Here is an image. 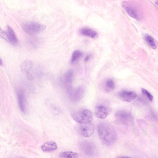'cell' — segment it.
I'll use <instances>...</instances> for the list:
<instances>
[{
  "instance_id": "obj_6",
  "label": "cell",
  "mask_w": 158,
  "mask_h": 158,
  "mask_svg": "<svg viewBox=\"0 0 158 158\" xmlns=\"http://www.w3.org/2000/svg\"><path fill=\"white\" fill-rule=\"evenodd\" d=\"M111 109L104 105L97 106L95 109V114L96 116L100 119L106 118L111 112Z\"/></svg>"
},
{
  "instance_id": "obj_22",
  "label": "cell",
  "mask_w": 158,
  "mask_h": 158,
  "mask_svg": "<svg viewBox=\"0 0 158 158\" xmlns=\"http://www.w3.org/2000/svg\"><path fill=\"white\" fill-rule=\"evenodd\" d=\"M0 32L1 37L3 39L7 41V35L6 32H5L2 29L0 30Z\"/></svg>"
},
{
  "instance_id": "obj_24",
  "label": "cell",
  "mask_w": 158,
  "mask_h": 158,
  "mask_svg": "<svg viewBox=\"0 0 158 158\" xmlns=\"http://www.w3.org/2000/svg\"><path fill=\"white\" fill-rule=\"evenodd\" d=\"M115 158H131L127 156H117Z\"/></svg>"
},
{
  "instance_id": "obj_20",
  "label": "cell",
  "mask_w": 158,
  "mask_h": 158,
  "mask_svg": "<svg viewBox=\"0 0 158 158\" xmlns=\"http://www.w3.org/2000/svg\"><path fill=\"white\" fill-rule=\"evenodd\" d=\"M78 157L77 153L71 151L62 152L59 155V158H78Z\"/></svg>"
},
{
  "instance_id": "obj_16",
  "label": "cell",
  "mask_w": 158,
  "mask_h": 158,
  "mask_svg": "<svg viewBox=\"0 0 158 158\" xmlns=\"http://www.w3.org/2000/svg\"><path fill=\"white\" fill-rule=\"evenodd\" d=\"M32 66V63L31 61L29 60H26L22 63L21 66V69L23 73L28 75L29 71Z\"/></svg>"
},
{
  "instance_id": "obj_18",
  "label": "cell",
  "mask_w": 158,
  "mask_h": 158,
  "mask_svg": "<svg viewBox=\"0 0 158 158\" xmlns=\"http://www.w3.org/2000/svg\"><path fill=\"white\" fill-rule=\"evenodd\" d=\"M143 38L147 44L151 48L155 49L157 46L153 38L149 35L146 34L144 35Z\"/></svg>"
},
{
  "instance_id": "obj_2",
  "label": "cell",
  "mask_w": 158,
  "mask_h": 158,
  "mask_svg": "<svg viewBox=\"0 0 158 158\" xmlns=\"http://www.w3.org/2000/svg\"><path fill=\"white\" fill-rule=\"evenodd\" d=\"M73 119L80 124L91 123L93 120V115L89 110L82 109L72 114Z\"/></svg>"
},
{
  "instance_id": "obj_21",
  "label": "cell",
  "mask_w": 158,
  "mask_h": 158,
  "mask_svg": "<svg viewBox=\"0 0 158 158\" xmlns=\"http://www.w3.org/2000/svg\"><path fill=\"white\" fill-rule=\"evenodd\" d=\"M141 91L143 94L147 96L149 100L152 101L153 100V97L152 95L147 90L145 89L142 88Z\"/></svg>"
},
{
  "instance_id": "obj_27",
  "label": "cell",
  "mask_w": 158,
  "mask_h": 158,
  "mask_svg": "<svg viewBox=\"0 0 158 158\" xmlns=\"http://www.w3.org/2000/svg\"></svg>"
},
{
  "instance_id": "obj_26",
  "label": "cell",
  "mask_w": 158,
  "mask_h": 158,
  "mask_svg": "<svg viewBox=\"0 0 158 158\" xmlns=\"http://www.w3.org/2000/svg\"><path fill=\"white\" fill-rule=\"evenodd\" d=\"M2 62L1 60V59H0V65H2Z\"/></svg>"
},
{
  "instance_id": "obj_13",
  "label": "cell",
  "mask_w": 158,
  "mask_h": 158,
  "mask_svg": "<svg viewBox=\"0 0 158 158\" xmlns=\"http://www.w3.org/2000/svg\"><path fill=\"white\" fill-rule=\"evenodd\" d=\"M79 32L82 35L92 38H95L98 35V33L96 31L91 28L87 27L81 28Z\"/></svg>"
},
{
  "instance_id": "obj_4",
  "label": "cell",
  "mask_w": 158,
  "mask_h": 158,
  "mask_svg": "<svg viewBox=\"0 0 158 158\" xmlns=\"http://www.w3.org/2000/svg\"><path fill=\"white\" fill-rule=\"evenodd\" d=\"M80 148L81 151L87 156L93 157L97 153L96 148L94 145L89 141L84 140L81 142Z\"/></svg>"
},
{
  "instance_id": "obj_8",
  "label": "cell",
  "mask_w": 158,
  "mask_h": 158,
  "mask_svg": "<svg viewBox=\"0 0 158 158\" xmlns=\"http://www.w3.org/2000/svg\"><path fill=\"white\" fill-rule=\"evenodd\" d=\"M78 130L83 136L89 137L91 136L94 131V127L91 123L81 124Z\"/></svg>"
},
{
  "instance_id": "obj_10",
  "label": "cell",
  "mask_w": 158,
  "mask_h": 158,
  "mask_svg": "<svg viewBox=\"0 0 158 158\" xmlns=\"http://www.w3.org/2000/svg\"><path fill=\"white\" fill-rule=\"evenodd\" d=\"M115 117L118 122L127 123L131 120V117L129 113L124 110H119L115 114Z\"/></svg>"
},
{
  "instance_id": "obj_1",
  "label": "cell",
  "mask_w": 158,
  "mask_h": 158,
  "mask_svg": "<svg viewBox=\"0 0 158 158\" xmlns=\"http://www.w3.org/2000/svg\"><path fill=\"white\" fill-rule=\"evenodd\" d=\"M98 135L102 142L105 144L110 145L115 142L117 134L113 127L106 122L100 123L97 126Z\"/></svg>"
},
{
  "instance_id": "obj_5",
  "label": "cell",
  "mask_w": 158,
  "mask_h": 158,
  "mask_svg": "<svg viewBox=\"0 0 158 158\" xmlns=\"http://www.w3.org/2000/svg\"><path fill=\"white\" fill-rule=\"evenodd\" d=\"M121 5L130 17L137 20L139 19L137 10L130 3L127 1H124L122 2Z\"/></svg>"
},
{
  "instance_id": "obj_7",
  "label": "cell",
  "mask_w": 158,
  "mask_h": 158,
  "mask_svg": "<svg viewBox=\"0 0 158 158\" xmlns=\"http://www.w3.org/2000/svg\"><path fill=\"white\" fill-rule=\"evenodd\" d=\"M73 76V71L70 69L68 70L65 73L64 76V84L67 91L70 97L72 94V83Z\"/></svg>"
},
{
  "instance_id": "obj_3",
  "label": "cell",
  "mask_w": 158,
  "mask_h": 158,
  "mask_svg": "<svg viewBox=\"0 0 158 158\" xmlns=\"http://www.w3.org/2000/svg\"><path fill=\"white\" fill-rule=\"evenodd\" d=\"M23 28L24 31L27 33L34 34L44 30L46 26L37 22H28L24 23Z\"/></svg>"
},
{
  "instance_id": "obj_9",
  "label": "cell",
  "mask_w": 158,
  "mask_h": 158,
  "mask_svg": "<svg viewBox=\"0 0 158 158\" xmlns=\"http://www.w3.org/2000/svg\"><path fill=\"white\" fill-rule=\"evenodd\" d=\"M17 96L18 106L20 110L23 113L26 111V99L24 92L22 89H19L17 92Z\"/></svg>"
},
{
  "instance_id": "obj_23",
  "label": "cell",
  "mask_w": 158,
  "mask_h": 158,
  "mask_svg": "<svg viewBox=\"0 0 158 158\" xmlns=\"http://www.w3.org/2000/svg\"><path fill=\"white\" fill-rule=\"evenodd\" d=\"M92 55L90 54H88L85 57L84 61L85 62H86L88 61L90 58L91 57Z\"/></svg>"
},
{
  "instance_id": "obj_14",
  "label": "cell",
  "mask_w": 158,
  "mask_h": 158,
  "mask_svg": "<svg viewBox=\"0 0 158 158\" xmlns=\"http://www.w3.org/2000/svg\"><path fill=\"white\" fill-rule=\"evenodd\" d=\"M6 33L7 41L13 45L16 44L18 40L16 35L13 29L9 26H7Z\"/></svg>"
},
{
  "instance_id": "obj_19",
  "label": "cell",
  "mask_w": 158,
  "mask_h": 158,
  "mask_svg": "<svg viewBox=\"0 0 158 158\" xmlns=\"http://www.w3.org/2000/svg\"><path fill=\"white\" fill-rule=\"evenodd\" d=\"M83 54L80 50H75L72 53L70 60V63L74 64L77 62L82 56Z\"/></svg>"
},
{
  "instance_id": "obj_25",
  "label": "cell",
  "mask_w": 158,
  "mask_h": 158,
  "mask_svg": "<svg viewBox=\"0 0 158 158\" xmlns=\"http://www.w3.org/2000/svg\"><path fill=\"white\" fill-rule=\"evenodd\" d=\"M155 4L158 6V1H157L155 2Z\"/></svg>"
},
{
  "instance_id": "obj_15",
  "label": "cell",
  "mask_w": 158,
  "mask_h": 158,
  "mask_svg": "<svg viewBox=\"0 0 158 158\" xmlns=\"http://www.w3.org/2000/svg\"><path fill=\"white\" fill-rule=\"evenodd\" d=\"M41 149L44 152H50L56 149L57 146L53 141H49L45 143L41 146Z\"/></svg>"
},
{
  "instance_id": "obj_17",
  "label": "cell",
  "mask_w": 158,
  "mask_h": 158,
  "mask_svg": "<svg viewBox=\"0 0 158 158\" xmlns=\"http://www.w3.org/2000/svg\"><path fill=\"white\" fill-rule=\"evenodd\" d=\"M115 87V83L112 79H109L105 82V90L108 93L111 92L114 90Z\"/></svg>"
},
{
  "instance_id": "obj_11",
  "label": "cell",
  "mask_w": 158,
  "mask_h": 158,
  "mask_svg": "<svg viewBox=\"0 0 158 158\" xmlns=\"http://www.w3.org/2000/svg\"><path fill=\"white\" fill-rule=\"evenodd\" d=\"M118 96L123 100L127 102H130L135 98L137 95L133 91L123 90L119 93Z\"/></svg>"
},
{
  "instance_id": "obj_12",
  "label": "cell",
  "mask_w": 158,
  "mask_h": 158,
  "mask_svg": "<svg viewBox=\"0 0 158 158\" xmlns=\"http://www.w3.org/2000/svg\"><path fill=\"white\" fill-rule=\"evenodd\" d=\"M84 91V87L83 86H79L73 91L70 97L74 102H78L82 98Z\"/></svg>"
}]
</instances>
